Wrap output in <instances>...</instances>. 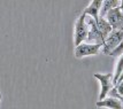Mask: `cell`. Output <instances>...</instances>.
<instances>
[{
	"label": "cell",
	"mask_w": 123,
	"mask_h": 109,
	"mask_svg": "<svg viewBox=\"0 0 123 109\" xmlns=\"http://www.w3.org/2000/svg\"><path fill=\"white\" fill-rule=\"evenodd\" d=\"M118 8H120V9H121V11L123 13V1H121V2H120V7H118Z\"/></svg>",
	"instance_id": "5bb4252c"
},
{
	"label": "cell",
	"mask_w": 123,
	"mask_h": 109,
	"mask_svg": "<svg viewBox=\"0 0 123 109\" xmlns=\"http://www.w3.org/2000/svg\"><path fill=\"white\" fill-rule=\"evenodd\" d=\"M94 78L98 79L100 84V93H99V100L107 98L109 91L114 87L113 83V72H106V74H100L97 72L94 74Z\"/></svg>",
	"instance_id": "3957f363"
},
{
	"label": "cell",
	"mask_w": 123,
	"mask_h": 109,
	"mask_svg": "<svg viewBox=\"0 0 123 109\" xmlns=\"http://www.w3.org/2000/svg\"><path fill=\"white\" fill-rule=\"evenodd\" d=\"M121 101H122V102H123V98H121Z\"/></svg>",
	"instance_id": "2e32d148"
},
{
	"label": "cell",
	"mask_w": 123,
	"mask_h": 109,
	"mask_svg": "<svg viewBox=\"0 0 123 109\" xmlns=\"http://www.w3.org/2000/svg\"><path fill=\"white\" fill-rule=\"evenodd\" d=\"M97 108H105V109H123L122 101L120 99L115 98H107L102 99V100H98L96 102Z\"/></svg>",
	"instance_id": "52a82bcc"
},
{
	"label": "cell",
	"mask_w": 123,
	"mask_h": 109,
	"mask_svg": "<svg viewBox=\"0 0 123 109\" xmlns=\"http://www.w3.org/2000/svg\"><path fill=\"white\" fill-rule=\"evenodd\" d=\"M122 74H123V55H121L120 57H117L116 65H115V71L113 72V83H114V86L117 83L118 78H120V76Z\"/></svg>",
	"instance_id": "8fae6325"
},
{
	"label": "cell",
	"mask_w": 123,
	"mask_h": 109,
	"mask_svg": "<svg viewBox=\"0 0 123 109\" xmlns=\"http://www.w3.org/2000/svg\"><path fill=\"white\" fill-rule=\"evenodd\" d=\"M120 2H121L120 0H106V1H102V6L101 9H100L99 17H105L109 11L120 7Z\"/></svg>",
	"instance_id": "30bf717a"
},
{
	"label": "cell",
	"mask_w": 123,
	"mask_h": 109,
	"mask_svg": "<svg viewBox=\"0 0 123 109\" xmlns=\"http://www.w3.org/2000/svg\"><path fill=\"white\" fill-rule=\"evenodd\" d=\"M104 18H106L113 30H123V13L118 7L109 11Z\"/></svg>",
	"instance_id": "8992f818"
},
{
	"label": "cell",
	"mask_w": 123,
	"mask_h": 109,
	"mask_svg": "<svg viewBox=\"0 0 123 109\" xmlns=\"http://www.w3.org/2000/svg\"><path fill=\"white\" fill-rule=\"evenodd\" d=\"M115 88H116V91H117L118 95H120L121 98H123V80L117 83V84L115 85Z\"/></svg>",
	"instance_id": "4fadbf2b"
},
{
	"label": "cell",
	"mask_w": 123,
	"mask_h": 109,
	"mask_svg": "<svg viewBox=\"0 0 123 109\" xmlns=\"http://www.w3.org/2000/svg\"><path fill=\"white\" fill-rule=\"evenodd\" d=\"M85 22H86V25H87V29H89L87 39H86L85 43L96 44V45L104 46L105 39L102 38L101 33L99 32V30H98V28H97L96 20L92 18V17H90V16H85Z\"/></svg>",
	"instance_id": "7a4b0ae2"
},
{
	"label": "cell",
	"mask_w": 123,
	"mask_h": 109,
	"mask_svg": "<svg viewBox=\"0 0 123 109\" xmlns=\"http://www.w3.org/2000/svg\"><path fill=\"white\" fill-rule=\"evenodd\" d=\"M87 33H89V29H87V25H86L85 22V15L80 14L75 22V32H74L75 47L80 45V44L85 43L86 39H87Z\"/></svg>",
	"instance_id": "6da1fadb"
},
{
	"label": "cell",
	"mask_w": 123,
	"mask_h": 109,
	"mask_svg": "<svg viewBox=\"0 0 123 109\" xmlns=\"http://www.w3.org/2000/svg\"><path fill=\"white\" fill-rule=\"evenodd\" d=\"M123 41V30H113L112 32L109 33L107 38L105 39L104 46L101 48V52L104 54L108 55L113 49L116 46H118Z\"/></svg>",
	"instance_id": "277c9868"
},
{
	"label": "cell",
	"mask_w": 123,
	"mask_h": 109,
	"mask_svg": "<svg viewBox=\"0 0 123 109\" xmlns=\"http://www.w3.org/2000/svg\"><path fill=\"white\" fill-rule=\"evenodd\" d=\"M101 48L102 46H100V45L83 43L75 47L74 54H75V57H77V59H83V57L97 55L99 52H101Z\"/></svg>",
	"instance_id": "5b68a950"
},
{
	"label": "cell",
	"mask_w": 123,
	"mask_h": 109,
	"mask_svg": "<svg viewBox=\"0 0 123 109\" xmlns=\"http://www.w3.org/2000/svg\"><path fill=\"white\" fill-rule=\"evenodd\" d=\"M1 100H2V95H1V93H0V102H1Z\"/></svg>",
	"instance_id": "9a60e30c"
},
{
	"label": "cell",
	"mask_w": 123,
	"mask_h": 109,
	"mask_svg": "<svg viewBox=\"0 0 123 109\" xmlns=\"http://www.w3.org/2000/svg\"><path fill=\"white\" fill-rule=\"evenodd\" d=\"M102 6V1L101 0H93L90 1V4L87 5L85 9L83 11L82 14H84L85 16H90L94 20L99 18V14H100V9H101Z\"/></svg>",
	"instance_id": "ba28073f"
},
{
	"label": "cell",
	"mask_w": 123,
	"mask_h": 109,
	"mask_svg": "<svg viewBox=\"0 0 123 109\" xmlns=\"http://www.w3.org/2000/svg\"><path fill=\"white\" fill-rule=\"evenodd\" d=\"M96 23H97V28L99 30V32L101 33L102 38L106 39L109 36V33L113 31L112 27L109 25V23L106 21V18L104 17H99L98 20H96Z\"/></svg>",
	"instance_id": "9c48e42d"
},
{
	"label": "cell",
	"mask_w": 123,
	"mask_h": 109,
	"mask_svg": "<svg viewBox=\"0 0 123 109\" xmlns=\"http://www.w3.org/2000/svg\"><path fill=\"white\" fill-rule=\"evenodd\" d=\"M108 55H111V56H116V57H120L121 55H123V41L118 46H116Z\"/></svg>",
	"instance_id": "7c38bea8"
}]
</instances>
